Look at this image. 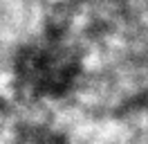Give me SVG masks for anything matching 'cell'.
<instances>
[{
    "mask_svg": "<svg viewBox=\"0 0 148 144\" xmlns=\"http://www.w3.org/2000/svg\"><path fill=\"white\" fill-rule=\"evenodd\" d=\"M20 74L40 90H54L74 77L76 59L61 43H43L29 47L20 61Z\"/></svg>",
    "mask_w": 148,
    "mask_h": 144,
    "instance_id": "cell-1",
    "label": "cell"
}]
</instances>
